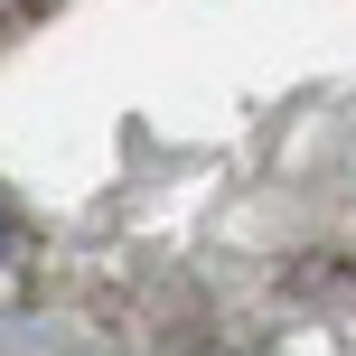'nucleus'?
<instances>
[{"instance_id":"obj_1","label":"nucleus","mask_w":356,"mask_h":356,"mask_svg":"<svg viewBox=\"0 0 356 356\" xmlns=\"http://www.w3.org/2000/svg\"><path fill=\"white\" fill-rule=\"evenodd\" d=\"M0 319L356 347V0H0Z\"/></svg>"}]
</instances>
